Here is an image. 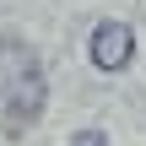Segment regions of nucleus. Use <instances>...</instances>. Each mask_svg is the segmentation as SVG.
Instances as JSON below:
<instances>
[{
	"instance_id": "nucleus-1",
	"label": "nucleus",
	"mask_w": 146,
	"mask_h": 146,
	"mask_svg": "<svg viewBox=\"0 0 146 146\" xmlns=\"http://www.w3.org/2000/svg\"><path fill=\"white\" fill-rule=\"evenodd\" d=\"M43 65L27 38H0V125L22 135L43 114Z\"/></svg>"
},
{
	"instance_id": "nucleus-2",
	"label": "nucleus",
	"mask_w": 146,
	"mask_h": 146,
	"mask_svg": "<svg viewBox=\"0 0 146 146\" xmlns=\"http://www.w3.org/2000/svg\"><path fill=\"white\" fill-rule=\"evenodd\" d=\"M87 54H92V65H98V70H125V65L135 60V33H130L125 22H98V27H92V43H87Z\"/></svg>"
},
{
	"instance_id": "nucleus-3",
	"label": "nucleus",
	"mask_w": 146,
	"mask_h": 146,
	"mask_svg": "<svg viewBox=\"0 0 146 146\" xmlns=\"http://www.w3.org/2000/svg\"><path fill=\"white\" fill-rule=\"evenodd\" d=\"M70 146H108V135H103V130H76Z\"/></svg>"
}]
</instances>
